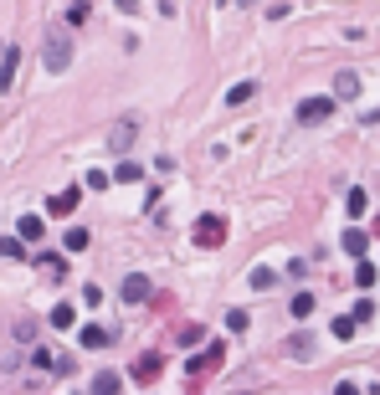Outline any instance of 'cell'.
Instances as JSON below:
<instances>
[{"mask_svg":"<svg viewBox=\"0 0 380 395\" xmlns=\"http://www.w3.org/2000/svg\"><path fill=\"white\" fill-rule=\"evenodd\" d=\"M16 236H21V241H41V236H47V221H41V216H21Z\"/></svg>","mask_w":380,"mask_h":395,"instance_id":"8fae6325","label":"cell"},{"mask_svg":"<svg viewBox=\"0 0 380 395\" xmlns=\"http://www.w3.org/2000/svg\"><path fill=\"white\" fill-rule=\"evenodd\" d=\"M52 328H72V308H67V303L52 308Z\"/></svg>","mask_w":380,"mask_h":395,"instance_id":"83f0119b","label":"cell"},{"mask_svg":"<svg viewBox=\"0 0 380 395\" xmlns=\"http://www.w3.org/2000/svg\"><path fill=\"white\" fill-rule=\"evenodd\" d=\"M375 262H360V267H354V282H360V288H375Z\"/></svg>","mask_w":380,"mask_h":395,"instance_id":"d4e9b609","label":"cell"},{"mask_svg":"<svg viewBox=\"0 0 380 395\" xmlns=\"http://www.w3.org/2000/svg\"><path fill=\"white\" fill-rule=\"evenodd\" d=\"M0 257H11V262H21V257H26V247H21V236H0Z\"/></svg>","mask_w":380,"mask_h":395,"instance_id":"cb8c5ba5","label":"cell"},{"mask_svg":"<svg viewBox=\"0 0 380 395\" xmlns=\"http://www.w3.org/2000/svg\"><path fill=\"white\" fill-rule=\"evenodd\" d=\"M334 395H360V385H349V380H344V385H340V390H334Z\"/></svg>","mask_w":380,"mask_h":395,"instance_id":"e575fe53","label":"cell"},{"mask_svg":"<svg viewBox=\"0 0 380 395\" xmlns=\"http://www.w3.org/2000/svg\"><path fill=\"white\" fill-rule=\"evenodd\" d=\"M16 62H21V52H16V47H11L6 57H0V93L11 87V77H16Z\"/></svg>","mask_w":380,"mask_h":395,"instance_id":"e0dca14e","label":"cell"},{"mask_svg":"<svg viewBox=\"0 0 380 395\" xmlns=\"http://www.w3.org/2000/svg\"><path fill=\"white\" fill-rule=\"evenodd\" d=\"M293 118H298V123H324V118H334V98H303Z\"/></svg>","mask_w":380,"mask_h":395,"instance_id":"3957f363","label":"cell"},{"mask_svg":"<svg viewBox=\"0 0 380 395\" xmlns=\"http://www.w3.org/2000/svg\"><path fill=\"white\" fill-rule=\"evenodd\" d=\"M227 328H232V334H247V313L232 308V313H227Z\"/></svg>","mask_w":380,"mask_h":395,"instance_id":"4dcf8cb0","label":"cell"},{"mask_svg":"<svg viewBox=\"0 0 380 395\" xmlns=\"http://www.w3.org/2000/svg\"><path fill=\"white\" fill-rule=\"evenodd\" d=\"M114 180H119V185H139V180H144V165H134V160L114 165Z\"/></svg>","mask_w":380,"mask_h":395,"instance_id":"5bb4252c","label":"cell"},{"mask_svg":"<svg viewBox=\"0 0 380 395\" xmlns=\"http://www.w3.org/2000/svg\"><path fill=\"white\" fill-rule=\"evenodd\" d=\"M329 334L340 339V344H344V339H354V313H340V318L329 323Z\"/></svg>","mask_w":380,"mask_h":395,"instance_id":"ffe728a7","label":"cell"},{"mask_svg":"<svg viewBox=\"0 0 380 395\" xmlns=\"http://www.w3.org/2000/svg\"><path fill=\"white\" fill-rule=\"evenodd\" d=\"M190 241H195L200 252H216L221 241H227V221H221V216H200L195 231H190Z\"/></svg>","mask_w":380,"mask_h":395,"instance_id":"7a4b0ae2","label":"cell"},{"mask_svg":"<svg viewBox=\"0 0 380 395\" xmlns=\"http://www.w3.org/2000/svg\"><path fill=\"white\" fill-rule=\"evenodd\" d=\"M41 62H47V72H67V67H72V36L52 31L47 47H41Z\"/></svg>","mask_w":380,"mask_h":395,"instance_id":"6da1fadb","label":"cell"},{"mask_svg":"<svg viewBox=\"0 0 380 395\" xmlns=\"http://www.w3.org/2000/svg\"><path fill=\"white\" fill-rule=\"evenodd\" d=\"M108 180H114V174H103V169H87V190H108Z\"/></svg>","mask_w":380,"mask_h":395,"instance_id":"1f68e13d","label":"cell"},{"mask_svg":"<svg viewBox=\"0 0 380 395\" xmlns=\"http://www.w3.org/2000/svg\"><path fill=\"white\" fill-rule=\"evenodd\" d=\"M370 318H375V303L360 298V303H354V323H370Z\"/></svg>","mask_w":380,"mask_h":395,"instance_id":"f546056e","label":"cell"},{"mask_svg":"<svg viewBox=\"0 0 380 395\" xmlns=\"http://www.w3.org/2000/svg\"><path fill=\"white\" fill-rule=\"evenodd\" d=\"M87 21H93V6H87V0H77V6L67 11V26H87Z\"/></svg>","mask_w":380,"mask_h":395,"instance_id":"603a6c76","label":"cell"},{"mask_svg":"<svg viewBox=\"0 0 380 395\" xmlns=\"http://www.w3.org/2000/svg\"><path fill=\"white\" fill-rule=\"evenodd\" d=\"M36 267H41V272H47V277L57 282V277H67V257H52V252H41V257H36Z\"/></svg>","mask_w":380,"mask_h":395,"instance_id":"9a60e30c","label":"cell"},{"mask_svg":"<svg viewBox=\"0 0 380 395\" xmlns=\"http://www.w3.org/2000/svg\"><path fill=\"white\" fill-rule=\"evenodd\" d=\"M314 313V293H293V318H308Z\"/></svg>","mask_w":380,"mask_h":395,"instance_id":"484cf974","label":"cell"},{"mask_svg":"<svg viewBox=\"0 0 380 395\" xmlns=\"http://www.w3.org/2000/svg\"><path fill=\"white\" fill-rule=\"evenodd\" d=\"M77 339H82L87 349H108V344H114V334H108V328H98V323H87V328H82Z\"/></svg>","mask_w":380,"mask_h":395,"instance_id":"4fadbf2b","label":"cell"},{"mask_svg":"<svg viewBox=\"0 0 380 395\" xmlns=\"http://www.w3.org/2000/svg\"><path fill=\"white\" fill-rule=\"evenodd\" d=\"M134 139H139V118H119V128L108 134V149H119V155H124Z\"/></svg>","mask_w":380,"mask_h":395,"instance_id":"9c48e42d","label":"cell"},{"mask_svg":"<svg viewBox=\"0 0 380 395\" xmlns=\"http://www.w3.org/2000/svg\"><path fill=\"white\" fill-rule=\"evenodd\" d=\"M334 93H340V98H360V77H354V72H340V77H334Z\"/></svg>","mask_w":380,"mask_h":395,"instance_id":"2e32d148","label":"cell"},{"mask_svg":"<svg viewBox=\"0 0 380 395\" xmlns=\"http://www.w3.org/2000/svg\"><path fill=\"white\" fill-rule=\"evenodd\" d=\"M288 349H293V355H314V339H308V334H293V339H288Z\"/></svg>","mask_w":380,"mask_h":395,"instance_id":"f1b7e54d","label":"cell"},{"mask_svg":"<svg viewBox=\"0 0 380 395\" xmlns=\"http://www.w3.org/2000/svg\"><path fill=\"white\" fill-rule=\"evenodd\" d=\"M93 395H124V380L114 375V369H98L93 375Z\"/></svg>","mask_w":380,"mask_h":395,"instance_id":"30bf717a","label":"cell"},{"mask_svg":"<svg viewBox=\"0 0 380 395\" xmlns=\"http://www.w3.org/2000/svg\"><path fill=\"white\" fill-rule=\"evenodd\" d=\"M31 365H36V369H47V375H72V360H67V355H52V349H36Z\"/></svg>","mask_w":380,"mask_h":395,"instance_id":"5b68a950","label":"cell"},{"mask_svg":"<svg viewBox=\"0 0 380 395\" xmlns=\"http://www.w3.org/2000/svg\"><path fill=\"white\" fill-rule=\"evenodd\" d=\"M160 369H165L160 355H139V360H134V380H139V385H154V380H160Z\"/></svg>","mask_w":380,"mask_h":395,"instance_id":"ba28073f","label":"cell"},{"mask_svg":"<svg viewBox=\"0 0 380 395\" xmlns=\"http://www.w3.org/2000/svg\"><path fill=\"white\" fill-rule=\"evenodd\" d=\"M82 303H87V308H98V303H103V288H93V282H87V288H82Z\"/></svg>","mask_w":380,"mask_h":395,"instance_id":"d6a6232c","label":"cell"},{"mask_svg":"<svg viewBox=\"0 0 380 395\" xmlns=\"http://www.w3.org/2000/svg\"><path fill=\"white\" fill-rule=\"evenodd\" d=\"M175 339H180V349H195L200 339H206V328H200V323H185V328H180Z\"/></svg>","mask_w":380,"mask_h":395,"instance_id":"7402d4cb","label":"cell"},{"mask_svg":"<svg viewBox=\"0 0 380 395\" xmlns=\"http://www.w3.org/2000/svg\"><path fill=\"white\" fill-rule=\"evenodd\" d=\"M114 6H119V11H129V16H134V11H139V0H114Z\"/></svg>","mask_w":380,"mask_h":395,"instance_id":"836d02e7","label":"cell"},{"mask_svg":"<svg viewBox=\"0 0 380 395\" xmlns=\"http://www.w3.org/2000/svg\"><path fill=\"white\" fill-rule=\"evenodd\" d=\"M340 247H344V252H349V257H365V252H370V236H365V231H354V226H349V231H344V236H340Z\"/></svg>","mask_w":380,"mask_h":395,"instance_id":"7c38bea8","label":"cell"},{"mask_svg":"<svg viewBox=\"0 0 380 395\" xmlns=\"http://www.w3.org/2000/svg\"><path fill=\"white\" fill-rule=\"evenodd\" d=\"M87 241H93V236H87V226H72V231L62 236V247H67V252H87Z\"/></svg>","mask_w":380,"mask_h":395,"instance_id":"d6986e66","label":"cell"},{"mask_svg":"<svg viewBox=\"0 0 380 395\" xmlns=\"http://www.w3.org/2000/svg\"><path fill=\"white\" fill-rule=\"evenodd\" d=\"M252 93H257V82H237L232 93H227V103H232V108H241V103H252Z\"/></svg>","mask_w":380,"mask_h":395,"instance_id":"44dd1931","label":"cell"},{"mask_svg":"<svg viewBox=\"0 0 380 395\" xmlns=\"http://www.w3.org/2000/svg\"><path fill=\"white\" fill-rule=\"evenodd\" d=\"M273 282H278L273 267H252V288H273Z\"/></svg>","mask_w":380,"mask_h":395,"instance_id":"4316f807","label":"cell"},{"mask_svg":"<svg viewBox=\"0 0 380 395\" xmlns=\"http://www.w3.org/2000/svg\"><path fill=\"white\" fill-rule=\"evenodd\" d=\"M149 277H139V272H134V277H124V303H129V308H139V303H149Z\"/></svg>","mask_w":380,"mask_h":395,"instance_id":"52a82bcc","label":"cell"},{"mask_svg":"<svg viewBox=\"0 0 380 395\" xmlns=\"http://www.w3.org/2000/svg\"><path fill=\"white\" fill-rule=\"evenodd\" d=\"M375 236H380V216H375Z\"/></svg>","mask_w":380,"mask_h":395,"instance_id":"d590c367","label":"cell"},{"mask_svg":"<svg viewBox=\"0 0 380 395\" xmlns=\"http://www.w3.org/2000/svg\"><path fill=\"white\" fill-rule=\"evenodd\" d=\"M221 365H227V349H221V344H206L185 369H190V375H211V369H221Z\"/></svg>","mask_w":380,"mask_h":395,"instance_id":"277c9868","label":"cell"},{"mask_svg":"<svg viewBox=\"0 0 380 395\" xmlns=\"http://www.w3.org/2000/svg\"><path fill=\"white\" fill-rule=\"evenodd\" d=\"M77 201H82V190H77V185H67V190H57L52 201H47V211H52V216H62V221H67V216L77 211Z\"/></svg>","mask_w":380,"mask_h":395,"instance_id":"8992f818","label":"cell"},{"mask_svg":"<svg viewBox=\"0 0 380 395\" xmlns=\"http://www.w3.org/2000/svg\"><path fill=\"white\" fill-rule=\"evenodd\" d=\"M241 6H257V0H241Z\"/></svg>","mask_w":380,"mask_h":395,"instance_id":"8d00e7d4","label":"cell"},{"mask_svg":"<svg viewBox=\"0 0 380 395\" xmlns=\"http://www.w3.org/2000/svg\"><path fill=\"white\" fill-rule=\"evenodd\" d=\"M344 211H349V216H365V211H370V195H365L360 185H354V190L344 195Z\"/></svg>","mask_w":380,"mask_h":395,"instance_id":"ac0fdd59","label":"cell"}]
</instances>
